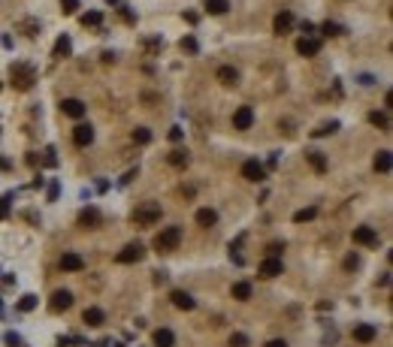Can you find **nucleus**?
<instances>
[{
  "instance_id": "nucleus-35",
  "label": "nucleus",
  "mask_w": 393,
  "mask_h": 347,
  "mask_svg": "<svg viewBox=\"0 0 393 347\" xmlns=\"http://www.w3.org/2000/svg\"><path fill=\"white\" fill-rule=\"evenodd\" d=\"M61 9H64V15H73L79 9V0H61Z\"/></svg>"
},
{
  "instance_id": "nucleus-19",
  "label": "nucleus",
  "mask_w": 393,
  "mask_h": 347,
  "mask_svg": "<svg viewBox=\"0 0 393 347\" xmlns=\"http://www.w3.org/2000/svg\"><path fill=\"white\" fill-rule=\"evenodd\" d=\"M305 160H309V166H312L315 172H327V157H324L321 151H309Z\"/></svg>"
},
{
  "instance_id": "nucleus-27",
  "label": "nucleus",
  "mask_w": 393,
  "mask_h": 347,
  "mask_svg": "<svg viewBox=\"0 0 393 347\" xmlns=\"http://www.w3.org/2000/svg\"><path fill=\"white\" fill-rule=\"evenodd\" d=\"M369 121L378 127V130H390V118H387V112H372V115H369Z\"/></svg>"
},
{
  "instance_id": "nucleus-37",
  "label": "nucleus",
  "mask_w": 393,
  "mask_h": 347,
  "mask_svg": "<svg viewBox=\"0 0 393 347\" xmlns=\"http://www.w3.org/2000/svg\"><path fill=\"white\" fill-rule=\"evenodd\" d=\"M336 130H339V124H336V121H330V124H324L321 130H315V136H327V133H336Z\"/></svg>"
},
{
  "instance_id": "nucleus-29",
  "label": "nucleus",
  "mask_w": 393,
  "mask_h": 347,
  "mask_svg": "<svg viewBox=\"0 0 393 347\" xmlns=\"http://www.w3.org/2000/svg\"><path fill=\"white\" fill-rule=\"evenodd\" d=\"M133 142H136V145H148V142H151V130H148V127H136V130H133Z\"/></svg>"
},
{
  "instance_id": "nucleus-28",
  "label": "nucleus",
  "mask_w": 393,
  "mask_h": 347,
  "mask_svg": "<svg viewBox=\"0 0 393 347\" xmlns=\"http://www.w3.org/2000/svg\"><path fill=\"white\" fill-rule=\"evenodd\" d=\"M375 169L378 172H390V151H378L375 154Z\"/></svg>"
},
{
  "instance_id": "nucleus-10",
  "label": "nucleus",
  "mask_w": 393,
  "mask_h": 347,
  "mask_svg": "<svg viewBox=\"0 0 393 347\" xmlns=\"http://www.w3.org/2000/svg\"><path fill=\"white\" fill-rule=\"evenodd\" d=\"M61 112H64L67 118H82L85 115V103L82 100H76V97H67V100H61Z\"/></svg>"
},
{
  "instance_id": "nucleus-5",
  "label": "nucleus",
  "mask_w": 393,
  "mask_h": 347,
  "mask_svg": "<svg viewBox=\"0 0 393 347\" xmlns=\"http://www.w3.org/2000/svg\"><path fill=\"white\" fill-rule=\"evenodd\" d=\"M67 308H73V293H70V290H55L52 299H49V311L61 314V311H67Z\"/></svg>"
},
{
  "instance_id": "nucleus-13",
  "label": "nucleus",
  "mask_w": 393,
  "mask_h": 347,
  "mask_svg": "<svg viewBox=\"0 0 393 347\" xmlns=\"http://www.w3.org/2000/svg\"><path fill=\"white\" fill-rule=\"evenodd\" d=\"M296 52H299L302 58H315V55L321 52V39H315V36H302V39L296 42Z\"/></svg>"
},
{
  "instance_id": "nucleus-39",
  "label": "nucleus",
  "mask_w": 393,
  "mask_h": 347,
  "mask_svg": "<svg viewBox=\"0 0 393 347\" xmlns=\"http://www.w3.org/2000/svg\"><path fill=\"white\" fill-rule=\"evenodd\" d=\"M58 157H55V148H46V166H55Z\"/></svg>"
},
{
  "instance_id": "nucleus-24",
  "label": "nucleus",
  "mask_w": 393,
  "mask_h": 347,
  "mask_svg": "<svg viewBox=\"0 0 393 347\" xmlns=\"http://www.w3.org/2000/svg\"><path fill=\"white\" fill-rule=\"evenodd\" d=\"M73 52V42H70V36H58V42H55V58H67Z\"/></svg>"
},
{
  "instance_id": "nucleus-14",
  "label": "nucleus",
  "mask_w": 393,
  "mask_h": 347,
  "mask_svg": "<svg viewBox=\"0 0 393 347\" xmlns=\"http://www.w3.org/2000/svg\"><path fill=\"white\" fill-rule=\"evenodd\" d=\"M375 338H378V329H375L372 323H357V326H354V341L369 344V341H375Z\"/></svg>"
},
{
  "instance_id": "nucleus-2",
  "label": "nucleus",
  "mask_w": 393,
  "mask_h": 347,
  "mask_svg": "<svg viewBox=\"0 0 393 347\" xmlns=\"http://www.w3.org/2000/svg\"><path fill=\"white\" fill-rule=\"evenodd\" d=\"M33 82H36V70L31 63H12V85L18 91H31Z\"/></svg>"
},
{
  "instance_id": "nucleus-43",
  "label": "nucleus",
  "mask_w": 393,
  "mask_h": 347,
  "mask_svg": "<svg viewBox=\"0 0 393 347\" xmlns=\"http://www.w3.org/2000/svg\"><path fill=\"white\" fill-rule=\"evenodd\" d=\"M0 88H3V85H0Z\"/></svg>"
},
{
  "instance_id": "nucleus-34",
  "label": "nucleus",
  "mask_w": 393,
  "mask_h": 347,
  "mask_svg": "<svg viewBox=\"0 0 393 347\" xmlns=\"http://www.w3.org/2000/svg\"><path fill=\"white\" fill-rule=\"evenodd\" d=\"M230 347H248V335L233 332V335H230Z\"/></svg>"
},
{
  "instance_id": "nucleus-9",
  "label": "nucleus",
  "mask_w": 393,
  "mask_h": 347,
  "mask_svg": "<svg viewBox=\"0 0 393 347\" xmlns=\"http://www.w3.org/2000/svg\"><path fill=\"white\" fill-rule=\"evenodd\" d=\"M73 142H76L79 148H88V145L94 142V127H91V124L73 127Z\"/></svg>"
},
{
  "instance_id": "nucleus-22",
  "label": "nucleus",
  "mask_w": 393,
  "mask_h": 347,
  "mask_svg": "<svg viewBox=\"0 0 393 347\" xmlns=\"http://www.w3.org/2000/svg\"><path fill=\"white\" fill-rule=\"evenodd\" d=\"M233 299L248 302V299H251V284H248V281H236V284H233Z\"/></svg>"
},
{
  "instance_id": "nucleus-31",
  "label": "nucleus",
  "mask_w": 393,
  "mask_h": 347,
  "mask_svg": "<svg viewBox=\"0 0 393 347\" xmlns=\"http://www.w3.org/2000/svg\"><path fill=\"white\" fill-rule=\"evenodd\" d=\"M100 21H103V12H85V15H82V25H85V28H97Z\"/></svg>"
},
{
  "instance_id": "nucleus-21",
  "label": "nucleus",
  "mask_w": 393,
  "mask_h": 347,
  "mask_svg": "<svg viewBox=\"0 0 393 347\" xmlns=\"http://www.w3.org/2000/svg\"><path fill=\"white\" fill-rule=\"evenodd\" d=\"M218 82L236 85V82H239V70H236V66H221V70H218Z\"/></svg>"
},
{
  "instance_id": "nucleus-8",
  "label": "nucleus",
  "mask_w": 393,
  "mask_h": 347,
  "mask_svg": "<svg viewBox=\"0 0 393 347\" xmlns=\"http://www.w3.org/2000/svg\"><path fill=\"white\" fill-rule=\"evenodd\" d=\"M242 178H248V181H263V178H266V169H263L260 160H245V163H242Z\"/></svg>"
},
{
  "instance_id": "nucleus-38",
  "label": "nucleus",
  "mask_w": 393,
  "mask_h": 347,
  "mask_svg": "<svg viewBox=\"0 0 393 347\" xmlns=\"http://www.w3.org/2000/svg\"><path fill=\"white\" fill-rule=\"evenodd\" d=\"M357 266H360V257L357 253H348L345 257V269H357Z\"/></svg>"
},
{
  "instance_id": "nucleus-33",
  "label": "nucleus",
  "mask_w": 393,
  "mask_h": 347,
  "mask_svg": "<svg viewBox=\"0 0 393 347\" xmlns=\"http://www.w3.org/2000/svg\"><path fill=\"white\" fill-rule=\"evenodd\" d=\"M321 33H324V36H339L342 28H339L336 21H324V25H321Z\"/></svg>"
},
{
  "instance_id": "nucleus-26",
  "label": "nucleus",
  "mask_w": 393,
  "mask_h": 347,
  "mask_svg": "<svg viewBox=\"0 0 393 347\" xmlns=\"http://www.w3.org/2000/svg\"><path fill=\"white\" fill-rule=\"evenodd\" d=\"M206 9H209L212 15H224L230 9V0H206Z\"/></svg>"
},
{
  "instance_id": "nucleus-41",
  "label": "nucleus",
  "mask_w": 393,
  "mask_h": 347,
  "mask_svg": "<svg viewBox=\"0 0 393 347\" xmlns=\"http://www.w3.org/2000/svg\"><path fill=\"white\" fill-rule=\"evenodd\" d=\"M266 347H288L285 338H272V341H266Z\"/></svg>"
},
{
  "instance_id": "nucleus-12",
  "label": "nucleus",
  "mask_w": 393,
  "mask_h": 347,
  "mask_svg": "<svg viewBox=\"0 0 393 347\" xmlns=\"http://www.w3.org/2000/svg\"><path fill=\"white\" fill-rule=\"evenodd\" d=\"M61 269H64V272H82V269H85V260H82V253L64 251V257H61Z\"/></svg>"
},
{
  "instance_id": "nucleus-15",
  "label": "nucleus",
  "mask_w": 393,
  "mask_h": 347,
  "mask_svg": "<svg viewBox=\"0 0 393 347\" xmlns=\"http://www.w3.org/2000/svg\"><path fill=\"white\" fill-rule=\"evenodd\" d=\"M169 299H172V305H176V308H182V311H194V296H191V293H185V290H172V293H169Z\"/></svg>"
},
{
  "instance_id": "nucleus-20",
  "label": "nucleus",
  "mask_w": 393,
  "mask_h": 347,
  "mask_svg": "<svg viewBox=\"0 0 393 347\" xmlns=\"http://www.w3.org/2000/svg\"><path fill=\"white\" fill-rule=\"evenodd\" d=\"M196 223H200V226H215V223H218V212H215V209H200V212H196Z\"/></svg>"
},
{
  "instance_id": "nucleus-4",
  "label": "nucleus",
  "mask_w": 393,
  "mask_h": 347,
  "mask_svg": "<svg viewBox=\"0 0 393 347\" xmlns=\"http://www.w3.org/2000/svg\"><path fill=\"white\" fill-rule=\"evenodd\" d=\"M142 257H145V248H142L139 242H130V245H124V251H118L115 260H118L121 266H130V263H139Z\"/></svg>"
},
{
  "instance_id": "nucleus-25",
  "label": "nucleus",
  "mask_w": 393,
  "mask_h": 347,
  "mask_svg": "<svg viewBox=\"0 0 393 347\" xmlns=\"http://www.w3.org/2000/svg\"><path fill=\"white\" fill-rule=\"evenodd\" d=\"M172 341H176V335L169 329H158L155 332V347H172Z\"/></svg>"
},
{
  "instance_id": "nucleus-30",
  "label": "nucleus",
  "mask_w": 393,
  "mask_h": 347,
  "mask_svg": "<svg viewBox=\"0 0 393 347\" xmlns=\"http://www.w3.org/2000/svg\"><path fill=\"white\" fill-rule=\"evenodd\" d=\"M318 218V209L312 205V209H302V212H296L294 215V223H305V221H315Z\"/></svg>"
},
{
  "instance_id": "nucleus-32",
  "label": "nucleus",
  "mask_w": 393,
  "mask_h": 347,
  "mask_svg": "<svg viewBox=\"0 0 393 347\" xmlns=\"http://www.w3.org/2000/svg\"><path fill=\"white\" fill-rule=\"evenodd\" d=\"M36 308V296L28 293V296H21V302H18V311H33Z\"/></svg>"
},
{
  "instance_id": "nucleus-6",
  "label": "nucleus",
  "mask_w": 393,
  "mask_h": 347,
  "mask_svg": "<svg viewBox=\"0 0 393 347\" xmlns=\"http://www.w3.org/2000/svg\"><path fill=\"white\" fill-rule=\"evenodd\" d=\"M351 239H354L357 245H366V248H375V245H378V233H375L372 226H354V229H351Z\"/></svg>"
},
{
  "instance_id": "nucleus-11",
  "label": "nucleus",
  "mask_w": 393,
  "mask_h": 347,
  "mask_svg": "<svg viewBox=\"0 0 393 347\" xmlns=\"http://www.w3.org/2000/svg\"><path fill=\"white\" fill-rule=\"evenodd\" d=\"M281 272H285V266H281L278 257H266V260L260 263V269H257L260 278H275V275H281Z\"/></svg>"
},
{
  "instance_id": "nucleus-1",
  "label": "nucleus",
  "mask_w": 393,
  "mask_h": 347,
  "mask_svg": "<svg viewBox=\"0 0 393 347\" xmlns=\"http://www.w3.org/2000/svg\"><path fill=\"white\" fill-rule=\"evenodd\" d=\"M182 245V226H164L158 236H155V248L158 251H176Z\"/></svg>"
},
{
  "instance_id": "nucleus-7",
  "label": "nucleus",
  "mask_w": 393,
  "mask_h": 347,
  "mask_svg": "<svg viewBox=\"0 0 393 347\" xmlns=\"http://www.w3.org/2000/svg\"><path fill=\"white\" fill-rule=\"evenodd\" d=\"M251 124H254V109L251 106H239L233 112V127L236 130H251Z\"/></svg>"
},
{
  "instance_id": "nucleus-42",
  "label": "nucleus",
  "mask_w": 393,
  "mask_h": 347,
  "mask_svg": "<svg viewBox=\"0 0 393 347\" xmlns=\"http://www.w3.org/2000/svg\"><path fill=\"white\" fill-rule=\"evenodd\" d=\"M299 31L305 33V36H309V33L315 31V25H312V21H302V25H299Z\"/></svg>"
},
{
  "instance_id": "nucleus-23",
  "label": "nucleus",
  "mask_w": 393,
  "mask_h": 347,
  "mask_svg": "<svg viewBox=\"0 0 393 347\" xmlns=\"http://www.w3.org/2000/svg\"><path fill=\"white\" fill-rule=\"evenodd\" d=\"M82 320H85L88 326H103V320H106V314H103L100 308H85V314H82Z\"/></svg>"
},
{
  "instance_id": "nucleus-18",
  "label": "nucleus",
  "mask_w": 393,
  "mask_h": 347,
  "mask_svg": "<svg viewBox=\"0 0 393 347\" xmlns=\"http://www.w3.org/2000/svg\"><path fill=\"white\" fill-rule=\"evenodd\" d=\"M188 151H182V148H176V151H169V154H166V163H169V166H176V169H185V166H188Z\"/></svg>"
},
{
  "instance_id": "nucleus-3",
  "label": "nucleus",
  "mask_w": 393,
  "mask_h": 347,
  "mask_svg": "<svg viewBox=\"0 0 393 347\" xmlns=\"http://www.w3.org/2000/svg\"><path fill=\"white\" fill-rule=\"evenodd\" d=\"M161 205L158 202H142V205H136V212H133V221L139 223V226H155V223L161 221Z\"/></svg>"
},
{
  "instance_id": "nucleus-17",
  "label": "nucleus",
  "mask_w": 393,
  "mask_h": 347,
  "mask_svg": "<svg viewBox=\"0 0 393 347\" xmlns=\"http://www.w3.org/2000/svg\"><path fill=\"white\" fill-rule=\"evenodd\" d=\"M79 223H82L85 229H94V226L100 223V212L94 209V205H88V209H85V212L79 215Z\"/></svg>"
},
{
  "instance_id": "nucleus-16",
  "label": "nucleus",
  "mask_w": 393,
  "mask_h": 347,
  "mask_svg": "<svg viewBox=\"0 0 393 347\" xmlns=\"http://www.w3.org/2000/svg\"><path fill=\"white\" fill-rule=\"evenodd\" d=\"M272 28H275V33H288L291 28H294V12H288V9H281L278 15H275V21H272Z\"/></svg>"
},
{
  "instance_id": "nucleus-36",
  "label": "nucleus",
  "mask_w": 393,
  "mask_h": 347,
  "mask_svg": "<svg viewBox=\"0 0 393 347\" xmlns=\"http://www.w3.org/2000/svg\"><path fill=\"white\" fill-rule=\"evenodd\" d=\"M182 49L194 55V52H196V49H200V45H196V39H194V36H185V39H182Z\"/></svg>"
},
{
  "instance_id": "nucleus-40",
  "label": "nucleus",
  "mask_w": 393,
  "mask_h": 347,
  "mask_svg": "<svg viewBox=\"0 0 393 347\" xmlns=\"http://www.w3.org/2000/svg\"><path fill=\"white\" fill-rule=\"evenodd\" d=\"M182 136H185L182 127H172V130H169V139H172V142H182Z\"/></svg>"
}]
</instances>
